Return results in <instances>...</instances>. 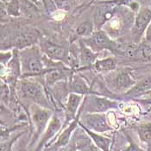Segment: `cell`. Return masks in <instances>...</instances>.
Segmentation results:
<instances>
[{
	"label": "cell",
	"instance_id": "484cf974",
	"mask_svg": "<svg viewBox=\"0 0 151 151\" xmlns=\"http://www.w3.org/2000/svg\"><path fill=\"white\" fill-rule=\"evenodd\" d=\"M145 39L148 42H151V23L145 31Z\"/></svg>",
	"mask_w": 151,
	"mask_h": 151
},
{
	"label": "cell",
	"instance_id": "d6986e66",
	"mask_svg": "<svg viewBox=\"0 0 151 151\" xmlns=\"http://www.w3.org/2000/svg\"><path fill=\"white\" fill-rule=\"evenodd\" d=\"M20 1V13L28 18H33L38 15V9L35 3L29 0H19Z\"/></svg>",
	"mask_w": 151,
	"mask_h": 151
},
{
	"label": "cell",
	"instance_id": "83f0119b",
	"mask_svg": "<svg viewBox=\"0 0 151 151\" xmlns=\"http://www.w3.org/2000/svg\"><path fill=\"white\" fill-rule=\"evenodd\" d=\"M100 1H113V0H100Z\"/></svg>",
	"mask_w": 151,
	"mask_h": 151
},
{
	"label": "cell",
	"instance_id": "30bf717a",
	"mask_svg": "<svg viewBox=\"0 0 151 151\" xmlns=\"http://www.w3.org/2000/svg\"><path fill=\"white\" fill-rule=\"evenodd\" d=\"M61 127H62V124H61V121L58 117V116L55 115L52 116L42 137H41V140L38 142L34 151L42 150V149L47 144V142L49 141H51L52 138H54V137L58 133V131L61 129Z\"/></svg>",
	"mask_w": 151,
	"mask_h": 151
},
{
	"label": "cell",
	"instance_id": "8fae6325",
	"mask_svg": "<svg viewBox=\"0 0 151 151\" xmlns=\"http://www.w3.org/2000/svg\"><path fill=\"white\" fill-rule=\"evenodd\" d=\"M83 100V95L71 93L68 97L65 105V124L71 123L77 116L76 114L79 110L80 105Z\"/></svg>",
	"mask_w": 151,
	"mask_h": 151
},
{
	"label": "cell",
	"instance_id": "52a82bcc",
	"mask_svg": "<svg viewBox=\"0 0 151 151\" xmlns=\"http://www.w3.org/2000/svg\"><path fill=\"white\" fill-rule=\"evenodd\" d=\"M151 23V8L141 9L134 20L132 26V35L135 42H138L147 28Z\"/></svg>",
	"mask_w": 151,
	"mask_h": 151
},
{
	"label": "cell",
	"instance_id": "4316f807",
	"mask_svg": "<svg viewBox=\"0 0 151 151\" xmlns=\"http://www.w3.org/2000/svg\"><path fill=\"white\" fill-rule=\"evenodd\" d=\"M29 1H31V2H33V3H36V2H37V1H38V0H29Z\"/></svg>",
	"mask_w": 151,
	"mask_h": 151
},
{
	"label": "cell",
	"instance_id": "2e32d148",
	"mask_svg": "<svg viewBox=\"0 0 151 151\" xmlns=\"http://www.w3.org/2000/svg\"><path fill=\"white\" fill-rule=\"evenodd\" d=\"M80 57H81V64L84 68H89L94 65L96 62L97 55L93 52V50L86 46L85 43L82 42L81 44V53H80Z\"/></svg>",
	"mask_w": 151,
	"mask_h": 151
},
{
	"label": "cell",
	"instance_id": "7402d4cb",
	"mask_svg": "<svg viewBox=\"0 0 151 151\" xmlns=\"http://www.w3.org/2000/svg\"><path fill=\"white\" fill-rule=\"evenodd\" d=\"M77 148L79 151H98L97 146L93 143L91 138L83 137L77 141Z\"/></svg>",
	"mask_w": 151,
	"mask_h": 151
},
{
	"label": "cell",
	"instance_id": "f1b7e54d",
	"mask_svg": "<svg viewBox=\"0 0 151 151\" xmlns=\"http://www.w3.org/2000/svg\"><path fill=\"white\" fill-rule=\"evenodd\" d=\"M83 1H89V0H83Z\"/></svg>",
	"mask_w": 151,
	"mask_h": 151
},
{
	"label": "cell",
	"instance_id": "3957f363",
	"mask_svg": "<svg viewBox=\"0 0 151 151\" xmlns=\"http://www.w3.org/2000/svg\"><path fill=\"white\" fill-rule=\"evenodd\" d=\"M39 36L40 32L35 28L29 26L22 27L12 35L11 46L17 50L35 46L39 40Z\"/></svg>",
	"mask_w": 151,
	"mask_h": 151
},
{
	"label": "cell",
	"instance_id": "5b68a950",
	"mask_svg": "<svg viewBox=\"0 0 151 151\" xmlns=\"http://www.w3.org/2000/svg\"><path fill=\"white\" fill-rule=\"evenodd\" d=\"M52 117V111L49 109L42 107L40 105H33L31 107V119L35 126V134L31 142L34 144L37 139L43 134L47 126Z\"/></svg>",
	"mask_w": 151,
	"mask_h": 151
},
{
	"label": "cell",
	"instance_id": "6da1fadb",
	"mask_svg": "<svg viewBox=\"0 0 151 151\" xmlns=\"http://www.w3.org/2000/svg\"><path fill=\"white\" fill-rule=\"evenodd\" d=\"M22 78L40 76L46 73L47 68L43 62V55L41 48L32 46L19 50Z\"/></svg>",
	"mask_w": 151,
	"mask_h": 151
},
{
	"label": "cell",
	"instance_id": "7a4b0ae2",
	"mask_svg": "<svg viewBox=\"0 0 151 151\" xmlns=\"http://www.w3.org/2000/svg\"><path fill=\"white\" fill-rule=\"evenodd\" d=\"M18 89L19 95L24 99L33 102L34 105H40L47 109L50 108L44 90L38 82L23 79L19 81Z\"/></svg>",
	"mask_w": 151,
	"mask_h": 151
},
{
	"label": "cell",
	"instance_id": "7c38bea8",
	"mask_svg": "<svg viewBox=\"0 0 151 151\" xmlns=\"http://www.w3.org/2000/svg\"><path fill=\"white\" fill-rule=\"evenodd\" d=\"M137 83L133 81L130 74L126 71H120L116 74L111 81L113 89L116 91H129Z\"/></svg>",
	"mask_w": 151,
	"mask_h": 151
},
{
	"label": "cell",
	"instance_id": "9c48e42d",
	"mask_svg": "<svg viewBox=\"0 0 151 151\" xmlns=\"http://www.w3.org/2000/svg\"><path fill=\"white\" fill-rule=\"evenodd\" d=\"M41 50L45 54L47 57L55 60L61 61L67 63L68 59V53L66 48L60 46L56 43H54L49 41H42L41 42Z\"/></svg>",
	"mask_w": 151,
	"mask_h": 151
},
{
	"label": "cell",
	"instance_id": "ffe728a7",
	"mask_svg": "<svg viewBox=\"0 0 151 151\" xmlns=\"http://www.w3.org/2000/svg\"><path fill=\"white\" fill-rule=\"evenodd\" d=\"M94 29H95L94 23L93 21L87 20V21L82 22L77 26L76 33L80 36H86V37L88 36L89 37L94 33Z\"/></svg>",
	"mask_w": 151,
	"mask_h": 151
},
{
	"label": "cell",
	"instance_id": "5bb4252c",
	"mask_svg": "<svg viewBox=\"0 0 151 151\" xmlns=\"http://www.w3.org/2000/svg\"><path fill=\"white\" fill-rule=\"evenodd\" d=\"M82 114V111L80 107V110H79V112L77 114V116L75 117V119L73 121H72L70 123V124L68 125V127L65 129L62 133L59 136V137L56 140L55 143V148H61V147H64L66 146L68 142H69L70 137L72 136V133L73 131L76 129V127L79 125V122H80V118H81V115Z\"/></svg>",
	"mask_w": 151,
	"mask_h": 151
},
{
	"label": "cell",
	"instance_id": "603a6c76",
	"mask_svg": "<svg viewBox=\"0 0 151 151\" xmlns=\"http://www.w3.org/2000/svg\"><path fill=\"white\" fill-rule=\"evenodd\" d=\"M135 58L149 60H151V47L147 43H142L141 46L137 47Z\"/></svg>",
	"mask_w": 151,
	"mask_h": 151
},
{
	"label": "cell",
	"instance_id": "d4e9b609",
	"mask_svg": "<svg viewBox=\"0 0 151 151\" xmlns=\"http://www.w3.org/2000/svg\"><path fill=\"white\" fill-rule=\"evenodd\" d=\"M121 151H142V150H141L137 144H135L134 142H130L128 146L124 148Z\"/></svg>",
	"mask_w": 151,
	"mask_h": 151
},
{
	"label": "cell",
	"instance_id": "9a60e30c",
	"mask_svg": "<svg viewBox=\"0 0 151 151\" xmlns=\"http://www.w3.org/2000/svg\"><path fill=\"white\" fill-rule=\"evenodd\" d=\"M79 125L81 126V128H82L85 130L86 135L89 136V137L92 139L93 143L97 146V148H99V150H101L102 151H110V147H111V140L110 138L105 137L102 135H99V133H97L95 131L90 130L89 129L85 127L80 122H79Z\"/></svg>",
	"mask_w": 151,
	"mask_h": 151
},
{
	"label": "cell",
	"instance_id": "4fadbf2b",
	"mask_svg": "<svg viewBox=\"0 0 151 151\" xmlns=\"http://www.w3.org/2000/svg\"><path fill=\"white\" fill-rule=\"evenodd\" d=\"M69 90L71 93L81 94L83 96L98 94L89 87L86 81L81 76L77 74H73L69 79Z\"/></svg>",
	"mask_w": 151,
	"mask_h": 151
},
{
	"label": "cell",
	"instance_id": "cb8c5ba5",
	"mask_svg": "<svg viewBox=\"0 0 151 151\" xmlns=\"http://www.w3.org/2000/svg\"><path fill=\"white\" fill-rule=\"evenodd\" d=\"M54 2L55 4V6L57 7V9L60 10V11L68 12L72 7L73 0H54Z\"/></svg>",
	"mask_w": 151,
	"mask_h": 151
},
{
	"label": "cell",
	"instance_id": "ba28073f",
	"mask_svg": "<svg viewBox=\"0 0 151 151\" xmlns=\"http://www.w3.org/2000/svg\"><path fill=\"white\" fill-rule=\"evenodd\" d=\"M88 45L94 49H110L116 51L120 49V46L116 42L112 41L108 34L100 29L94 31V33L90 36Z\"/></svg>",
	"mask_w": 151,
	"mask_h": 151
},
{
	"label": "cell",
	"instance_id": "277c9868",
	"mask_svg": "<svg viewBox=\"0 0 151 151\" xmlns=\"http://www.w3.org/2000/svg\"><path fill=\"white\" fill-rule=\"evenodd\" d=\"M117 108V103L105 97L87 95L82 103V112L86 113H105L106 111Z\"/></svg>",
	"mask_w": 151,
	"mask_h": 151
},
{
	"label": "cell",
	"instance_id": "8992f818",
	"mask_svg": "<svg viewBox=\"0 0 151 151\" xmlns=\"http://www.w3.org/2000/svg\"><path fill=\"white\" fill-rule=\"evenodd\" d=\"M80 123L97 133H104L112 129L107 123L105 113H85L80 118Z\"/></svg>",
	"mask_w": 151,
	"mask_h": 151
},
{
	"label": "cell",
	"instance_id": "e0dca14e",
	"mask_svg": "<svg viewBox=\"0 0 151 151\" xmlns=\"http://www.w3.org/2000/svg\"><path fill=\"white\" fill-rule=\"evenodd\" d=\"M93 67L94 71L99 73H107L116 69V62L113 58H105L97 60Z\"/></svg>",
	"mask_w": 151,
	"mask_h": 151
},
{
	"label": "cell",
	"instance_id": "44dd1931",
	"mask_svg": "<svg viewBox=\"0 0 151 151\" xmlns=\"http://www.w3.org/2000/svg\"><path fill=\"white\" fill-rule=\"evenodd\" d=\"M137 134L142 142L151 143V123L142 124L137 127Z\"/></svg>",
	"mask_w": 151,
	"mask_h": 151
},
{
	"label": "cell",
	"instance_id": "ac0fdd59",
	"mask_svg": "<svg viewBox=\"0 0 151 151\" xmlns=\"http://www.w3.org/2000/svg\"><path fill=\"white\" fill-rule=\"evenodd\" d=\"M151 90V74L148 77L142 79L138 83H137L129 91H128L127 94L136 96V95H140L142 93L149 92Z\"/></svg>",
	"mask_w": 151,
	"mask_h": 151
},
{
	"label": "cell",
	"instance_id": "f546056e",
	"mask_svg": "<svg viewBox=\"0 0 151 151\" xmlns=\"http://www.w3.org/2000/svg\"><path fill=\"white\" fill-rule=\"evenodd\" d=\"M73 1H74V0H73Z\"/></svg>",
	"mask_w": 151,
	"mask_h": 151
}]
</instances>
